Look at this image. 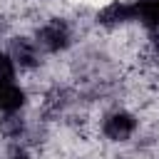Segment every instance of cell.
Masks as SVG:
<instances>
[{
    "mask_svg": "<svg viewBox=\"0 0 159 159\" xmlns=\"http://www.w3.org/2000/svg\"><path fill=\"white\" fill-rule=\"evenodd\" d=\"M70 40H72V32H70L67 22L60 20V17L45 22V25L37 30V35H35L37 47L45 50V52H60V50H65V47L70 45Z\"/></svg>",
    "mask_w": 159,
    "mask_h": 159,
    "instance_id": "1",
    "label": "cell"
},
{
    "mask_svg": "<svg viewBox=\"0 0 159 159\" xmlns=\"http://www.w3.org/2000/svg\"><path fill=\"white\" fill-rule=\"evenodd\" d=\"M134 132H137V117L124 109H117L102 119V134L112 142H127Z\"/></svg>",
    "mask_w": 159,
    "mask_h": 159,
    "instance_id": "2",
    "label": "cell"
},
{
    "mask_svg": "<svg viewBox=\"0 0 159 159\" xmlns=\"http://www.w3.org/2000/svg\"><path fill=\"white\" fill-rule=\"evenodd\" d=\"M7 55L12 57L15 65H20L25 70H32V67L40 65V47L30 37H15V40H10V52Z\"/></svg>",
    "mask_w": 159,
    "mask_h": 159,
    "instance_id": "3",
    "label": "cell"
},
{
    "mask_svg": "<svg viewBox=\"0 0 159 159\" xmlns=\"http://www.w3.org/2000/svg\"><path fill=\"white\" fill-rule=\"evenodd\" d=\"M127 20H134V7H132V2L112 0L109 5H104V7L97 12V22H99V25H107V27L124 25Z\"/></svg>",
    "mask_w": 159,
    "mask_h": 159,
    "instance_id": "4",
    "label": "cell"
},
{
    "mask_svg": "<svg viewBox=\"0 0 159 159\" xmlns=\"http://www.w3.org/2000/svg\"><path fill=\"white\" fill-rule=\"evenodd\" d=\"M25 104V89L12 80H0V109L17 112Z\"/></svg>",
    "mask_w": 159,
    "mask_h": 159,
    "instance_id": "5",
    "label": "cell"
},
{
    "mask_svg": "<svg viewBox=\"0 0 159 159\" xmlns=\"http://www.w3.org/2000/svg\"><path fill=\"white\" fill-rule=\"evenodd\" d=\"M134 7V20H139L149 30H159V0H137L132 2Z\"/></svg>",
    "mask_w": 159,
    "mask_h": 159,
    "instance_id": "6",
    "label": "cell"
},
{
    "mask_svg": "<svg viewBox=\"0 0 159 159\" xmlns=\"http://www.w3.org/2000/svg\"><path fill=\"white\" fill-rule=\"evenodd\" d=\"M22 132H25V119H22L20 114L7 112V114L0 119V134H5V137H10V139H15V137H20Z\"/></svg>",
    "mask_w": 159,
    "mask_h": 159,
    "instance_id": "7",
    "label": "cell"
},
{
    "mask_svg": "<svg viewBox=\"0 0 159 159\" xmlns=\"http://www.w3.org/2000/svg\"><path fill=\"white\" fill-rule=\"evenodd\" d=\"M15 77V62L7 52H0V80H12Z\"/></svg>",
    "mask_w": 159,
    "mask_h": 159,
    "instance_id": "8",
    "label": "cell"
},
{
    "mask_svg": "<svg viewBox=\"0 0 159 159\" xmlns=\"http://www.w3.org/2000/svg\"><path fill=\"white\" fill-rule=\"evenodd\" d=\"M10 159H30V157H27V152H25V149H12Z\"/></svg>",
    "mask_w": 159,
    "mask_h": 159,
    "instance_id": "9",
    "label": "cell"
}]
</instances>
